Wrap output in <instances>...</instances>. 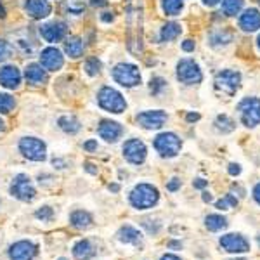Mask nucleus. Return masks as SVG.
Masks as SVG:
<instances>
[{"label":"nucleus","mask_w":260,"mask_h":260,"mask_svg":"<svg viewBox=\"0 0 260 260\" xmlns=\"http://www.w3.org/2000/svg\"><path fill=\"white\" fill-rule=\"evenodd\" d=\"M130 205L137 210H148V208H153L154 205L160 199V193L154 186L151 184H139L132 189L130 193Z\"/></svg>","instance_id":"nucleus-1"},{"label":"nucleus","mask_w":260,"mask_h":260,"mask_svg":"<svg viewBox=\"0 0 260 260\" xmlns=\"http://www.w3.org/2000/svg\"><path fill=\"white\" fill-rule=\"evenodd\" d=\"M97 103L108 113H115V115H120L127 109V101L125 97L120 94L118 90L111 87H103L99 92H97Z\"/></svg>","instance_id":"nucleus-2"},{"label":"nucleus","mask_w":260,"mask_h":260,"mask_svg":"<svg viewBox=\"0 0 260 260\" xmlns=\"http://www.w3.org/2000/svg\"><path fill=\"white\" fill-rule=\"evenodd\" d=\"M154 150L160 153V156L163 158H173L180 153L182 142H180L179 135L173 132H163V134L156 135L153 141Z\"/></svg>","instance_id":"nucleus-3"},{"label":"nucleus","mask_w":260,"mask_h":260,"mask_svg":"<svg viewBox=\"0 0 260 260\" xmlns=\"http://www.w3.org/2000/svg\"><path fill=\"white\" fill-rule=\"evenodd\" d=\"M113 78L116 84H120L122 87H135L141 84V71L135 65L132 63H120L113 68Z\"/></svg>","instance_id":"nucleus-4"},{"label":"nucleus","mask_w":260,"mask_h":260,"mask_svg":"<svg viewBox=\"0 0 260 260\" xmlns=\"http://www.w3.org/2000/svg\"><path fill=\"white\" fill-rule=\"evenodd\" d=\"M238 111H239L241 123L248 129L260 125V99L257 97H245L238 104Z\"/></svg>","instance_id":"nucleus-5"},{"label":"nucleus","mask_w":260,"mask_h":260,"mask_svg":"<svg viewBox=\"0 0 260 260\" xmlns=\"http://www.w3.org/2000/svg\"><path fill=\"white\" fill-rule=\"evenodd\" d=\"M177 80L180 84H186V85H195L199 84L203 80V73L199 69V65L195 61V59H180L177 63Z\"/></svg>","instance_id":"nucleus-6"},{"label":"nucleus","mask_w":260,"mask_h":260,"mask_svg":"<svg viewBox=\"0 0 260 260\" xmlns=\"http://www.w3.org/2000/svg\"><path fill=\"white\" fill-rule=\"evenodd\" d=\"M20 151L31 161H43L47 158V148L37 137H23L20 141Z\"/></svg>","instance_id":"nucleus-7"},{"label":"nucleus","mask_w":260,"mask_h":260,"mask_svg":"<svg viewBox=\"0 0 260 260\" xmlns=\"http://www.w3.org/2000/svg\"><path fill=\"white\" fill-rule=\"evenodd\" d=\"M241 84V73L234 69H222L215 77V88L226 92V94H234Z\"/></svg>","instance_id":"nucleus-8"},{"label":"nucleus","mask_w":260,"mask_h":260,"mask_svg":"<svg viewBox=\"0 0 260 260\" xmlns=\"http://www.w3.org/2000/svg\"><path fill=\"white\" fill-rule=\"evenodd\" d=\"M11 195L21 201H31L35 198V188L31 186V180L24 173H18L11 184Z\"/></svg>","instance_id":"nucleus-9"},{"label":"nucleus","mask_w":260,"mask_h":260,"mask_svg":"<svg viewBox=\"0 0 260 260\" xmlns=\"http://www.w3.org/2000/svg\"><path fill=\"white\" fill-rule=\"evenodd\" d=\"M167 113L161 109H154V111H142V113H139L137 116H135V120H137V123L142 127V129L146 130H158L161 129V127L165 125V122H167Z\"/></svg>","instance_id":"nucleus-10"},{"label":"nucleus","mask_w":260,"mask_h":260,"mask_svg":"<svg viewBox=\"0 0 260 260\" xmlns=\"http://www.w3.org/2000/svg\"><path fill=\"white\" fill-rule=\"evenodd\" d=\"M220 246L226 252L229 253H246L250 252V241L246 239L245 236H241V234L236 233H231V234H224V236L218 239Z\"/></svg>","instance_id":"nucleus-11"},{"label":"nucleus","mask_w":260,"mask_h":260,"mask_svg":"<svg viewBox=\"0 0 260 260\" xmlns=\"http://www.w3.org/2000/svg\"><path fill=\"white\" fill-rule=\"evenodd\" d=\"M146 154H148V151H146L144 142L139 141V139H129L123 144V156L129 163L141 165L146 160Z\"/></svg>","instance_id":"nucleus-12"},{"label":"nucleus","mask_w":260,"mask_h":260,"mask_svg":"<svg viewBox=\"0 0 260 260\" xmlns=\"http://www.w3.org/2000/svg\"><path fill=\"white\" fill-rule=\"evenodd\" d=\"M66 24L63 21H49V23H43L40 26V35H42V39L49 43L54 42H61L63 39L66 37Z\"/></svg>","instance_id":"nucleus-13"},{"label":"nucleus","mask_w":260,"mask_h":260,"mask_svg":"<svg viewBox=\"0 0 260 260\" xmlns=\"http://www.w3.org/2000/svg\"><path fill=\"white\" fill-rule=\"evenodd\" d=\"M40 65L47 69V71H58L63 68L65 65V58L59 49L56 47H45V49L40 52Z\"/></svg>","instance_id":"nucleus-14"},{"label":"nucleus","mask_w":260,"mask_h":260,"mask_svg":"<svg viewBox=\"0 0 260 260\" xmlns=\"http://www.w3.org/2000/svg\"><path fill=\"white\" fill-rule=\"evenodd\" d=\"M0 85L7 90H16L21 85V71L14 65H5L0 68Z\"/></svg>","instance_id":"nucleus-15"},{"label":"nucleus","mask_w":260,"mask_h":260,"mask_svg":"<svg viewBox=\"0 0 260 260\" xmlns=\"http://www.w3.org/2000/svg\"><path fill=\"white\" fill-rule=\"evenodd\" d=\"M35 255H37V246L31 241H18L9 248L11 260H31Z\"/></svg>","instance_id":"nucleus-16"},{"label":"nucleus","mask_w":260,"mask_h":260,"mask_svg":"<svg viewBox=\"0 0 260 260\" xmlns=\"http://www.w3.org/2000/svg\"><path fill=\"white\" fill-rule=\"evenodd\" d=\"M97 134L101 139L106 142H116L123 135V127L118 122H111V120H103L97 127Z\"/></svg>","instance_id":"nucleus-17"},{"label":"nucleus","mask_w":260,"mask_h":260,"mask_svg":"<svg viewBox=\"0 0 260 260\" xmlns=\"http://www.w3.org/2000/svg\"><path fill=\"white\" fill-rule=\"evenodd\" d=\"M52 7L47 0H26L24 2V12L31 20H43L50 14Z\"/></svg>","instance_id":"nucleus-18"},{"label":"nucleus","mask_w":260,"mask_h":260,"mask_svg":"<svg viewBox=\"0 0 260 260\" xmlns=\"http://www.w3.org/2000/svg\"><path fill=\"white\" fill-rule=\"evenodd\" d=\"M24 78L30 85L33 87H39L43 85L47 82V69L42 65H37V63H31L24 68Z\"/></svg>","instance_id":"nucleus-19"},{"label":"nucleus","mask_w":260,"mask_h":260,"mask_svg":"<svg viewBox=\"0 0 260 260\" xmlns=\"http://www.w3.org/2000/svg\"><path fill=\"white\" fill-rule=\"evenodd\" d=\"M239 28L243 31H257L260 28V11L255 7L246 9L239 16Z\"/></svg>","instance_id":"nucleus-20"},{"label":"nucleus","mask_w":260,"mask_h":260,"mask_svg":"<svg viewBox=\"0 0 260 260\" xmlns=\"http://www.w3.org/2000/svg\"><path fill=\"white\" fill-rule=\"evenodd\" d=\"M14 45L21 54H24V56H28V58H30V56H33L35 50H37V42H35V39L31 37L30 31H24V33H16Z\"/></svg>","instance_id":"nucleus-21"},{"label":"nucleus","mask_w":260,"mask_h":260,"mask_svg":"<svg viewBox=\"0 0 260 260\" xmlns=\"http://www.w3.org/2000/svg\"><path fill=\"white\" fill-rule=\"evenodd\" d=\"M84 50H85V45H84V40L80 39V37H68L65 42V52L68 54L71 59H78L84 56Z\"/></svg>","instance_id":"nucleus-22"},{"label":"nucleus","mask_w":260,"mask_h":260,"mask_svg":"<svg viewBox=\"0 0 260 260\" xmlns=\"http://www.w3.org/2000/svg\"><path fill=\"white\" fill-rule=\"evenodd\" d=\"M208 40H210V45L212 47L227 45V43L233 42V31L227 30V28H222V30H215V31H212V33H210Z\"/></svg>","instance_id":"nucleus-23"},{"label":"nucleus","mask_w":260,"mask_h":260,"mask_svg":"<svg viewBox=\"0 0 260 260\" xmlns=\"http://www.w3.org/2000/svg\"><path fill=\"white\" fill-rule=\"evenodd\" d=\"M94 253H96V250H94V246L90 245V241L88 239H80L77 245L73 246V255H75V259H78V260L92 259Z\"/></svg>","instance_id":"nucleus-24"},{"label":"nucleus","mask_w":260,"mask_h":260,"mask_svg":"<svg viewBox=\"0 0 260 260\" xmlns=\"http://www.w3.org/2000/svg\"><path fill=\"white\" fill-rule=\"evenodd\" d=\"M69 224H71L73 227H77V229H87L92 224V215L84 210L73 212V214L69 215Z\"/></svg>","instance_id":"nucleus-25"},{"label":"nucleus","mask_w":260,"mask_h":260,"mask_svg":"<svg viewBox=\"0 0 260 260\" xmlns=\"http://www.w3.org/2000/svg\"><path fill=\"white\" fill-rule=\"evenodd\" d=\"M58 125L63 132H66V134H77L78 130H80V122H78L77 116H73V115L61 116V118L58 120Z\"/></svg>","instance_id":"nucleus-26"},{"label":"nucleus","mask_w":260,"mask_h":260,"mask_svg":"<svg viewBox=\"0 0 260 260\" xmlns=\"http://www.w3.org/2000/svg\"><path fill=\"white\" fill-rule=\"evenodd\" d=\"M180 31H182V28H180L179 23H173V21H170V23L163 24V28H161V33H160L161 42H172V40H175L177 37H179Z\"/></svg>","instance_id":"nucleus-27"},{"label":"nucleus","mask_w":260,"mask_h":260,"mask_svg":"<svg viewBox=\"0 0 260 260\" xmlns=\"http://www.w3.org/2000/svg\"><path fill=\"white\" fill-rule=\"evenodd\" d=\"M205 226H207V229L212 231V233H217V231H222L227 227V218L218 214H210L205 218Z\"/></svg>","instance_id":"nucleus-28"},{"label":"nucleus","mask_w":260,"mask_h":260,"mask_svg":"<svg viewBox=\"0 0 260 260\" xmlns=\"http://www.w3.org/2000/svg\"><path fill=\"white\" fill-rule=\"evenodd\" d=\"M116 236H118V239L122 241V243H135V245H137L139 241H141V233L132 226L122 227Z\"/></svg>","instance_id":"nucleus-29"},{"label":"nucleus","mask_w":260,"mask_h":260,"mask_svg":"<svg viewBox=\"0 0 260 260\" xmlns=\"http://www.w3.org/2000/svg\"><path fill=\"white\" fill-rule=\"evenodd\" d=\"M161 9L167 16H179L184 9V0H161Z\"/></svg>","instance_id":"nucleus-30"},{"label":"nucleus","mask_w":260,"mask_h":260,"mask_svg":"<svg viewBox=\"0 0 260 260\" xmlns=\"http://www.w3.org/2000/svg\"><path fill=\"white\" fill-rule=\"evenodd\" d=\"M245 0H222V11L226 16H236L243 9Z\"/></svg>","instance_id":"nucleus-31"},{"label":"nucleus","mask_w":260,"mask_h":260,"mask_svg":"<svg viewBox=\"0 0 260 260\" xmlns=\"http://www.w3.org/2000/svg\"><path fill=\"white\" fill-rule=\"evenodd\" d=\"M215 127H217V130L222 132V134H229V132L234 130L236 123H234V120L229 118L227 115H218L217 120H215Z\"/></svg>","instance_id":"nucleus-32"},{"label":"nucleus","mask_w":260,"mask_h":260,"mask_svg":"<svg viewBox=\"0 0 260 260\" xmlns=\"http://www.w3.org/2000/svg\"><path fill=\"white\" fill-rule=\"evenodd\" d=\"M63 7H65L66 12H69V14H73V16H80V14H84V11H85V5L82 0H65Z\"/></svg>","instance_id":"nucleus-33"},{"label":"nucleus","mask_w":260,"mask_h":260,"mask_svg":"<svg viewBox=\"0 0 260 260\" xmlns=\"http://www.w3.org/2000/svg\"><path fill=\"white\" fill-rule=\"evenodd\" d=\"M16 106V101L11 94H5V92H0V113L2 115H7L14 109Z\"/></svg>","instance_id":"nucleus-34"},{"label":"nucleus","mask_w":260,"mask_h":260,"mask_svg":"<svg viewBox=\"0 0 260 260\" xmlns=\"http://www.w3.org/2000/svg\"><path fill=\"white\" fill-rule=\"evenodd\" d=\"M101 68H103V65H101V61L97 58H88L87 61H85V73H87L88 77L99 75Z\"/></svg>","instance_id":"nucleus-35"},{"label":"nucleus","mask_w":260,"mask_h":260,"mask_svg":"<svg viewBox=\"0 0 260 260\" xmlns=\"http://www.w3.org/2000/svg\"><path fill=\"white\" fill-rule=\"evenodd\" d=\"M238 205V198L234 195H227L226 198L218 199L217 203H215V207L218 208V210H229V208H236Z\"/></svg>","instance_id":"nucleus-36"},{"label":"nucleus","mask_w":260,"mask_h":260,"mask_svg":"<svg viewBox=\"0 0 260 260\" xmlns=\"http://www.w3.org/2000/svg\"><path fill=\"white\" fill-rule=\"evenodd\" d=\"M165 88H167V82H165L163 78H160V77L151 78L150 90H151V94H153V96H160V94L165 90Z\"/></svg>","instance_id":"nucleus-37"},{"label":"nucleus","mask_w":260,"mask_h":260,"mask_svg":"<svg viewBox=\"0 0 260 260\" xmlns=\"http://www.w3.org/2000/svg\"><path fill=\"white\" fill-rule=\"evenodd\" d=\"M12 52H14V49H12L11 43H9L7 40L0 39V63L7 61V59L12 56Z\"/></svg>","instance_id":"nucleus-38"},{"label":"nucleus","mask_w":260,"mask_h":260,"mask_svg":"<svg viewBox=\"0 0 260 260\" xmlns=\"http://www.w3.org/2000/svg\"><path fill=\"white\" fill-rule=\"evenodd\" d=\"M35 217L42 222H49V220H52V217H54V210L50 207H42L35 212Z\"/></svg>","instance_id":"nucleus-39"},{"label":"nucleus","mask_w":260,"mask_h":260,"mask_svg":"<svg viewBox=\"0 0 260 260\" xmlns=\"http://www.w3.org/2000/svg\"><path fill=\"white\" fill-rule=\"evenodd\" d=\"M84 150L88 151V153H94V151L97 150V141H94V139H90V141H87L84 144Z\"/></svg>","instance_id":"nucleus-40"},{"label":"nucleus","mask_w":260,"mask_h":260,"mask_svg":"<svg viewBox=\"0 0 260 260\" xmlns=\"http://www.w3.org/2000/svg\"><path fill=\"white\" fill-rule=\"evenodd\" d=\"M180 188V180L179 179H177V177H173V179L172 180H170V182L169 184H167V189H169V191H177V189H179Z\"/></svg>","instance_id":"nucleus-41"},{"label":"nucleus","mask_w":260,"mask_h":260,"mask_svg":"<svg viewBox=\"0 0 260 260\" xmlns=\"http://www.w3.org/2000/svg\"><path fill=\"white\" fill-rule=\"evenodd\" d=\"M195 47H196V43L193 42L191 39L184 40V42H182V50H186V52H193V50H195Z\"/></svg>","instance_id":"nucleus-42"},{"label":"nucleus","mask_w":260,"mask_h":260,"mask_svg":"<svg viewBox=\"0 0 260 260\" xmlns=\"http://www.w3.org/2000/svg\"><path fill=\"white\" fill-rule=\"evenodd\" d=\"M227 170H229V173H231V175H234V177L239 175V173H241V167L238 163H231L229 169H227Z\"/></svg>","instance_id":"nucleus-43"},{"label":"nucleus","mask_w":260,"mask_h":260,"mask_svg":"<svg viewBox=\"0 0 260 260\" xmlns=\"http://www.w3.org/2000/svg\"><path fill=\"white\" fill-rule=\"evenodd\" d=\"M193 186H195L196 189H205L208 186V180L205 179H196L195 182H193Z\"/></svg>","instance_id":"nucleus-44"},{"label":"nucleus","mask_w":260,"mask_h":260,"mask_svg":"<svg viewBox=\"0 0 260 260\" xmlns=\"http://www.w3.org/2000/svg\"><path fill=\"white\" fill-rule=\"evenodd\" d=\"M113 18H115L113 12H103V14H101V21H104V23H111Z\"/></svg>","instance_id":"nucleus-45"},{"label":"nucleus","mask_w":260,"mask_h":260,"mask_svg":"<svg viewBox=\"0 0 260 260\" xmlns=\"http://www.w3.org/2000/svg\"><path fill=\"white\" fill-rule=\"evenodd\" d=\"M253 199L260 205V182L257 184L255 188H253Z\"/></svg>","instance_id":"nucleus-46"},{"label":"nucleus","mask_w":260,"mask_h":260,"mask_svg":"<svg viewBox=\"0 0 260 260\" xmlns=\"http://www.w3.org/2000/svg\"><path fill=\"white\" fill-rule=\"evenodd\" d=\"M108 4V0H90V5L94 7H104Z\"/></svg>","instance_id":"nucleus-47"},{"label":"nucleus","mask_w":260,"mask_h":260,"mask_svg":"<svg viewBox=\"0 0 260 260\" xmlns=\"http://www.w3.org/2000/svg\"><path fill=\"white\" fill-rule=\"evenodd\" d=\"M169 248H172V250H180V248H182V243H180V241H170V243H169Z\"/></svg>","instance_id":"nucleus-48"},{"label":"nucleus","mask_w":260,"mask_h":260,"mask_svg":"<svg viewBox=\"0 0 260 260\" xmlns=\"http://www.w3.org/2000/svg\"><path fill=\"white\" fill-rule=\"evenodd\" d=\"M186 118H188V122H198V120H199V115H198V113H189V115L186 116Z\"/></svg>","instance_id":"nucleus-49"},{"label":"nucleus","mask_w":260,"mask_h":260,"mask_svg":"<svg viewBox=\"0 0 260 260\" xmlns=\"http://www.w3.org/2000/svg\"><path fill=\"white\" fill-rule=\"evenodd\" d=\"M220 0H203V4L208 5V7H214V5H217Z\"/></svg>","instance_id":"nucleus-50"},{"label":"nucleus","mask_w":260,"mask_h":260,"mask_svg":"<svg viewBox=\"0 0 260 260\" xmlns=\"http://www.w3.org/2000/svg\"><path fill=\"white\" fill-rule=\"evenodd\" d=\"M85 170L90 173H97V169H94V165L92 163H85Z\"/></svg>","instance_id":"nucleus-51"},{"label":"nucleus","mask_w":260,"mask_h":260,"mask_svg":"<svg viewBox=\"0 0 260 260\" xmlns=\"http://www.w3.org/2000/svg\"><path fill=\"white\" fill-rule=\"evenodd\" d=\"M160 260H180V259H179L177 255H172V253H169V255H163V257H161Z\"/></svg>","instance_id":"nucleus-52"},{"label":"nucleus","mask_w":260,"mask_h":260,"mask_svg":"<svg viewBox=\"0 0 260 260\" xmlns=\"http://www.w3.org/2000/svg\"><path fill=\"white\" fill-rule=\"evenodd\" d=\"M201 198H203V201H205V203H210L212 199H214V198H212V195H210V193H207V191L203 193V196H201Z\"/></svg>","instance_id":"nucleus-53"},{"label":"nucleus","mask_w":260,"mask_h":260,"mask_svg":"<svg viewBox=\"0 0 260 260\" xmlns=\"http://www.w3.org/2000/svg\"><path fill=\"white\" fill-rule=\"evenodd\" d=\"M118 184H111V186H109V191H113V193H116V191H118Z\"/></svg>","instance_id":"nucleus-54"},{"label":"nucleus","mask_w":260,"mask_h":260,"mask_svg":"<svg viewBox=\"0 0 260 260\" xmlns=\"http://www.w3.org/2000/svg\"><path fill=\"white\" fill-rule=\"evenodd\" d=\"M0 18H5V9L2 4H0Z\"/></svg>","instance_id":"nucleus-55"},{"label":"nucleus","mask_w":260,"mask_h":260,"mask_svg":"<svg viewBox=\"0 0 260 260\" xmlns=\"http://www.w3.org/2000/svg\"><path fill=\"white\" fill-rule=\"evenodd\" d=\"M257 47H259V50H260V35H259V39H257Z\"/></svg>","instance_id":"nucleus-56"},{"label":"nucleus","mask_w":260,"mask_h":260,"mask_svg":"<svg viewBox=\"0 0 260 260\" xmlns=\"http://www.w3.org/2000/svg\"><path fill=\"white\" fill-rule=\"evenodd\" d=\"M4 129V122H2V118H0V130Z\"/></svg>","instance_id":"nucleus-57"},{"label":"nucleus","mask_w":260,"mask_h":260,"mask_svg":"<svg viewBox=\"0 0 260 260\" xmlns=\"http://www.w3.org/2000/svg\"><path fill=\"white\" fill-rule=\"evenodd\" d=\"M257 241H259V245H260V236H259V238H257Z\"/></svg>","instance_id":"nucleus-58"},{"label":"nucleus","mask_w":260,"mask_h":260,"mask_svg":"<svg viewBox=\"0 0 260 260\" xmlns=\"http://www.w3.org/2000/svg\"><path fill=\"white\" fill-rule=\"evenodd\" d=\"M238 260H245V259H238Z\"/></svg>","instance_id":"nucleus-59"},{"label":"nucleus","mask_w":260,"mask_h":260,"mask_svg":"<svg viewBox=\"0 0 260 260\" xmlns=\"http://www.w3.org/2000/svg\"><path fill=\"white\" fill-rule=\"evenodd\" d=\"M59 260H66V259H59Z\"/></svg>","instance_id":"nucleus-60"}]
</instances>
